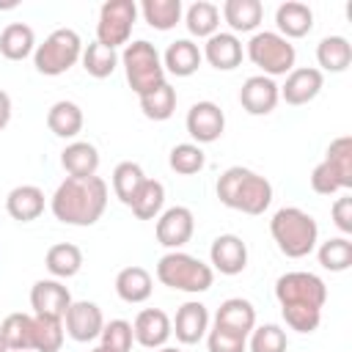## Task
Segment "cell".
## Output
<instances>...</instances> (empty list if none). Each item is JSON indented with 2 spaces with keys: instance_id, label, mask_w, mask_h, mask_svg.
Returning <instances> with one entry per match:
<instances>
[{
  "instance_id": "4dcf8cb0",
  "label": "cell",
  "mask_w": 352,
  "mask_h": 352,
  "mask_svg": "<svg viewBox=\"0 0 352 352\" xmlns=\"http://www.w3.org/2000/svg\"><path fill=\"white\" fill-rule=\"evenodd\" d=\"M44 264L52 278H74L82 267V250L72 242H58L47 250Z\"/></svg>"
},
{
  "instance_id": "60d3db41",
  "label": "cell",
  "mask_w": 352,
  "mask_h": 352,
  "mask_svg": "<svg viewBox=\"0 0 352 352\" xmlns=\"http://www.w3.org/2000/svg\"><path fill=\"white\" fill-rule=\"evenodd\" d=\"M289 338L280 324H258L250 330L248 349L250 352H286Z\"/></svg>"
},
{
  "instance_id": "4fadbf2b",
  "label": "cell",
  "mask_w": 352,
  "mask_h": 352,
  "mask_svg": "<svg viewBox=\"0 0 352 352\" xmlns=\"http://www.w3.org/2000/svg\"><path fill=\"white\" fill-rule=\"evenodd\" d=\"M30 305H33L36 316L63 319L69 305H72V294H69V289L58 278H41L30 289Z\"/></svg>"
},
{
  "instance_id": "7a4b0ae2",
  "label": "cell",
  "mask_w": 352,
  "mask_h": 352,
  "mask_svg": "<svg viewBox=\"0 0 352 352\" xmlns=\"http://www.w3.org/2000/svg\"><path fill=\"white\" fill-rule=\"evenodd\" d=\"M55 220L66 226H94L107 209V182L102 176L72 179L66 176L50 198Z\"/></svg>"
},
{
  "instance_id": "d4e9b609",
  "label": "cell",
  "mask_w": 352,
  "mask_h": 352,
  "mask_svg": "<svg viewBox=\"0 0 352 352\" xmlns=\"http://www.w3.org/2000/svg\"><path fill=\"white\" fill-rule=\"evenodd\" d=\"M151 289H154V280H151V272L132 264V267H124L118 275H116V294L129 302V305H138V302H146L151 297Z\"/></svg>"
},
{
  "instance_id": "8992f818",
  "label": "cell",
  "mask_w": 352,
  "mask_h": 352,
  "mask_svg": "<svg viewBox=\"0 0 352 352\" xmlns=\"http://www.w3.org/2000/svg\"><path fill=\"white\" fill-rule=\"evenodd\" d=\"M80 58H82L80 33L72 28H58L44 38V44H36L33 66L44 77H58V74H66Z\"/></svg>"
},
{
  "instance_id": "7dc6e473",
  "label": "cell",
  "mask_w": 352,
  "mask_h": 352,
  "mask_svg": "<svg viewBox=\"0 0 352 352\" xmlns=\"http://www.w3.org/2000/svg\"><path fill=\"white\" fill-rule=\"evenodd\" d=\"M8 121H11V96L0 88V132L8 126Z\"/></svg>"
},
{
  "instance_id": "3957f363",
  "label": "cell",
  "mask_w": 352,
  "mask_h": 352,
  "mask_svg": "<svg viewBox=\"0 0 352 352\" xmlns=\"http://www.w3.org/2000/svg\"><path fill=\"white\" fill-rule=\"evenodd\" d=\"M214 190L223 206L236 209L242 214H264L272 204V184L261 173L242 168V165L226 168Z\"/></svg>"
},
{
  "instance_id": "603a6c76",
  "label": "cell",
  "mask_w": 352,
  "mask_h": 352,
  "mask_svg": "<svg viewBox=\"0 0 352 352\" xmlns=\"http://www.w3.org/2000/svg\"><path fill=\"white\" fill-rule=\"evenodd\" d=\"M6 209L14 220L19 223H30L38 220L44 212V190L36 184H16L8 195H6Z\"/></svg>"
},
{
  "instance_id": "9c48e42d",
  "label": "cell",
  "mask_w": 352,
  "mask_h": 352,
  "mask_svg": "<svg viewBox=\"0 0 352 352\" xmlns=\"http://www.w3.org/2000/svg\"><path fill=\"white\" fill-rule=\"evenodd\" d=\"M138 19V3L135 0H107L99 8V22H96V41L118 50L129 44L132 25Z\"/></svg>"
},
{
  "instance_id": "f6af8a7d",
  "label": "cell",
  "mask_w": 352,
  "mask_h": 352,
  "mask_svg": "<svg viewBox=\"0 0 352 352\" xmlns=\"http://www.w3.org/2000/svg\"><path fill=\"white\" fill-rule=\"evenodd\" d=\"M206 349L209 352H245L248 349V338L228 333L223 327H212L206 333Z\"/></svg>"
},
{
  "instance_id": "30bf717a",
  "label": "cell",
  "mask_w": 352,
  "mask_h": 352,
  "mask_svg": "<svg viewBox=\"0 0 352 352\" xmlns=\"http://www.w3.org/2000/svg\"><path fill=\"white\" fill-rule=\"evenodd\" d=\"M104 327V316H102V308L91 300H72L66 316H63V330L72 341L77 344H88L94 338H99Z\"/></svg>"
},
{
  "instance_id": "9a60e30c",
  "label": "cell",
  "mask_w": 352,
  "mask_h": 352,
  "mask_svg": "<svg viewBox=\"0 0 352 352\" xmlns=\"http://www.w3.org/2000/svg\"><path fill=\"white\" fill-rule=\"evenodd\" d=\"M322 85H324V77H322L319 69H314V66H300V69H292V72L286 74V82L278 85V94H280V99H283L286 104H294V107H297V104L314 102V99L319 96Z\"/></svg>"
},
{
  "instance_id": "2e32d148",
  "label": "cell",
  "mask_w": 352,
  "mask_h": 352,
  "mask_svg": "<svg viewBox=\"0 0 352 352\" xmlns=\"http://www.w3.org/2000/svg\"><path fill=\"white\" fill-rule=\"evenodd\" d=\"M209 258L220 275H239L248 267V245L236 234H220L209 248Z\"/></svg>"
},
{
  "instance_id": "836d02e7",
  "label": "cell",
  "mask_w": 352,
  "mask_h": 352,
  "mask_svg": "<svg viewBox=\"0 0 352 352\" xmlns=\"http://www.w3.org/2000/svg\"><path fill=\"white\" fill-rule=\"evenodd\" d=\"M138 99H140L143 116L151 118V121H168L173 116V110H176V88L168 80L162 85H157L154 91L138 96Z\"/></svg>"
},
{
  "instance_id": "f546056e",
  "label": "cell",
  "mask_w": 352,
  "mask_h": 352,
  "mask_svg": "<svg viewBox=\"0 0 352 352\" xmlns=\"http://www.w3.org/2000/svg\"><path fill=\"white\" fill-rule=\"evenodd\" d=\"M316 63L324 72H346V66L352 63V44L344 36H324L316 44Z\"/></svg>"
},
{
  "instance_id": "d6a6232c",
  "label": "cell",
  "mask_w": 352,
  "mask_h": 352,
  "mask_svg": "<svg viewBox=\"0 0 352 352\" xmlns=\"http://www.w3.org/2000/svg\"><path fill=\"white\" fill-rule=\"evenodd\" d=\"M162 206H165V187L157 179H146L143 187L138 190L135 201L129 204V209L138 220H157L162 214Z\"/></svg>"
},
{
  "instance_id": "4316f807",
  "label": "cell",
  "mask_w": 352,
  "mask_h": 352,
  "mask_svg": "<svg viewBox=\"0 0 352 352\" xmlns=\"http://www.w3.org/2000/svg\"><path fill=\"white\" fill-rule=\"evenodd\" d=\"M36 52V33L25 22H11L0 33V55L8 60H25Z\"/></svg>"
},
{
  "instance_id": "ffe728a7",
  "label": "cell",
  "mask_w": 352,
  "mask_h": 352,
  "mask_svg": "<svg viewBox=\"0 0 352 352\" xmlns=\"http://www.w3.org/2000/svg\"><path fill=\"white\" fill-rule=\"evenodd\" d=\"M201 55L209 60V66H214L217 72H231L242 63V41L234 33H223L217 30L214 36L206 38Z\"/></svg>"
},
{
  "instance_id": "44dd1931",
  "label": "cell",
  "mask_w": 352,
  "mask_h": 352,
  "mask_svg": "<svg viewBox=\"0 0 352 352\" xmlns=\"http://www.w3.org/2000/svg\"><path fill=\"white\" fill-rule=\"evenodd\" d=\"M275 25H278L275 33H280L283 38H289V41L302 38L314 28V11H311V6H305L300 0H286L275 11Z\"/></svg>"
},
{
  "instance_id": "52a82bcc",
  "label": "cell",
  "mask_w": 352,
  "mask_h": 352,
  "mask_svg": "<svg viewBox=\"0 0 352 352\" xmlns=\"http://www.w3.org/2000/svg\"><path fill=\"white\" fill-rule=\"evenodd\" d=\"M121 63H124V74L129 88L143 96L148 91H154L157 85L165 82V69H162V58L157 52V47L146 38L129 41L121 52Z\"/></svg>"
},
{
  "instance_id": "681fc988",
  "label": "cell",
  "mask_w": 352,
  "mask_h": 352,
  "mask_svg": "<svg viewBox=\"0 0 352 352\" xmlns=\"http://www.w3.org/2000/svg\"><path fill=\"white\" fill-rule=\"evenodd\" d=\"M0 352H8V346H6V341H3V336H0Z\"/></svg>"
},
{
  "instance_id": "d590c367",
  "label": "cell",
  "mask_w": 352,
  "mask_h": 352,
  "mask_svg": "<svg viewBox=\"0 0 352 352\" xmlns=\"http://www.w3.org/2000/svg\"><path fill=\"white\" fill-rule=\"evenodd\" d=\"M182 0H143L140 14L154 30H170L182 19Z\"/></svg>"
},
{
  "instance_id": "f35d334b",
  "label": "cell",
  "mask_w": 352,
  "mask_h": 352,
  "mask_svg": "<svg viewBox=\"0 0 352 352\" xmlns=\"http://www.w3.org/2000/svg\"><path fill=\"white\" fill-rule=\"evenodd\" d=\"M316 256H319V264L324 270L344 272V270L352 267V242L346 236H333V239H327V242L319 245Z\"/></svg>"
},
{
  "instance_id": "ab89813d",
  "label": "cell",
  "mask_w": 352,
  "mask_h": 352,
  "mask_svg": "<svg viewBox=\"0 0 352 352\" xmlns=\"http://www.w3.org/2000/svg\"><path fill=\"white\" fill-rule=\"evenodd\" d=\"M168 165H170V170L182 173V176H192V173L204 170L206 154L198 143H176L168 154Z\"/></svg>"
},
{
  "instance_id": "7bdbcfd3",
  "label": "cell",
  "mask_w": 352,
  "mask_h": 352,
  "mask_svg": "<svg viewBox=\"0 0 352 352\" xmlns=\"http://www.w3.org/2000/svg\"><path fill=\"white\" fill-rule=\"evenodd\" d=\"M102 346L110 349V352H129L132 349V341H135V333H132V324L126 319H110L102 333Z\"/></svg>"
},
{
  "instance_id": "b9f144b4",
  "label": "cell",
  "mask_w": 352,
  "mask_h": 352,
  "mask_svg": "<svg viewBox=\"0 0 352 352\" xmlns=\"http://www.w3.org/2000/svg\"><path fill=\"white\" fill-rule=\"evenodd\" d=\"M324 160L336 168V173H338V176L346 182V187L352 190V138H349V135L336 138V140L327 146Z\"/></svg>"
},
{
  "instance_id": "6da1fadb",
  "label": "cell",
  "mask_w": 352,
  "mask_h": 352,
  "mask_svg": "<svg viewBox=\"0 0 352 352\" xmlns=\"http://www.w3.org/2000/svg\"><path fill=\"white\" fill-rule=\"evenodd\" d=\"M275 297L280 302L283 322L297 333H314L322 322V305L327 300V286L314 272H286L275 280Z\"/></svg>"
},
{
  "instance_id": "cb8c5ba5",
  "label": "cell",
  "mask_w": 352,
  "mask_h": 352,
  "mask_svg": "<svg viewBox=\"0 0 352 352\" xmlns=\"http://www.w3.org/2000/svg\"><path fill=\"white\" fill-rule=\"evenodd\" d=\"M60 165L72 179H88L99 170V151L88 140H74L60 151Z\"/></svg>"
},
{
  "instance_id": "277c9868",
  "label": "cell",
  "mask_w": 352,
  "mask_h": 352,
  "mask_svg": "<svg viewBox=\"0 0 352 352\" xmlns=\"http://www.w3.org/2000/svg\"><path fill=\"white\" fill-rule=\"evenodd\" d=\"M270 234L278 245V250L289 258L308 256L319 242V226L316 220L302 212L300 206H283L270 220Z\"/></svg>"
},
{
  "instance_id": "ba28073f",
  "label": "cell",
  "mask_w": 352,
  "mask_h": 352,
  "mask_svg": "<svg viewBox=\"0 0 352 352\" xmlns=\"http://www.w3.org/2000/svg\"><path fill=\"white\" fill-rule=\"evenodd\" d=\"M248 58L253 60V66L261 69L264 77H278V74H289L294 69L297 50L280 33H275V30H258L248 41Z\"/></svg>"
},
{
  "instance_id": "d6986e66",
  "label": "cell",
  "mask_w": 352,
  "mask_h": 352,
  "mask_svg": "<svg viewBox=\"0 0 352 352\" xmlns=\"http://www.w3.org/2000/svg\"><path fill=\"white\" fill-rule=\"evenodd\" d=\"M214 327H223L228 333H236V336H250V330L256 327V308L250 300H242V297H228L220 302L217 314H214Z\"/></svg>"
},
{
  "instance_id": "83f0119b",
  "label": "cell",
  "mask_w": 352,
  "mask_h": 352,
  "mask_svg": "<svg viewBox=\"0 0 352 352\" xmlns=\"http://www.w3.org/2000/svg\"><path fill=\"white\" fill-rule=\"evenodd\" d=\"M47 126L55 138H77L80 129H82V110L77 102H69V99H60L55 102L50 110H47Z\"/></svg>"
},
{
  "instance_id": "ac0fdd59",
  "label": "cell",
  "mask_w": 352,
  "mask_h": 352,
  "mask_svg": "<svg viewBox=\"0 0 352 352\" xmlns=\"http://www.w3.org/2000/svg\"><path fill=\"white\" fill-rule=\"evenodd\" d=\"M135 341L146 349H160L170 338V319L162 308H143L132 322Z\"/></svg>"
},
{
  "instance_id": "e0dca14e",
  "label": "cell",
  "mask_w": 352,
  "mask_h": 352,
  "mask_svg": "<svg viewBox=\"0 0 352 352\" xmlns=\"http://www.w3.org/2000/svg\"><path fill=\"white\" fill-rule=\"evenodd\" d=\"M170 333H176V341H182V344H198L209 333L206 305L198 300H187L184 305H179V311L170 322Z\"/></svg>"
},
{
  "instance_id": "74e56055",
  "label": "cell",
  "mask_w": 352,
  "mask_h": 352,
  "mask_svg": "<svg viewBox=\"0 0 352 352\" xmlns=\"http://www.w3.org/2000/svg\"><path fill=\"white\" fill-rule=\"evenodd\" d=\"M63 319L36 316L33 314V349L36 352H60L63 346Z\"/></svg>"
},
{
  "instance_id": "5b68a950",
  "label": "cell",
  "mask_w": 352,
  "mask_h": 352,
  "mask_svg": "<svg viewBox=\"0 0 352 352\" xmlns=\"http://www.w3.org/2000/svg\"><path fill=\"white\" fill-rule=\"evenodd\" d=\"M157 280L168 289H176V292L201 294V292L212 289L214 270L190 253L170 250L157 261Z\"/></svg>"
},
{
  "instance_id": "5bb4252c",
  "label": "cell",
  "mask_w": 352,
  "mask_h": 352,
  "mask_svg": "<svg viewBox=\"0 0 352 352\" xmlns=\"http://www.w3.org/2000/svg\"><path fill=\"white\" fill-rule=\"evenodd\" d=\"M278 102H280V94H278V82L272 77L253 74L239 88V104L250 116H270Z\"/></svg>"
},
{
  "instance_id": "f907efd6",
  "label": "cell",
  "mask_w": 352,
  "mask_h": 352,
  "mask_svg": "<svg viewBox=\"0 0 352 352\" xmlns=\"http://www.w3.org/2000/svg\"><path fill=\"white\" fill-rule=\"evenodd\" d=\"M91 352H110V349H104V346L99 344V346H96V349H91Z\"/></svg>"
},
{
  "instance_id": "bcb514c9",
  "label": "cell",
  "mask_w": 352,
  "mask_h": 352,
  "mask_svg": "<svg viewBox=\"0 0 352 352\" xmlns=\"http://www.w3.org/2000/svg\"><path fill=\"white\" fill-rule=\"evenodd\" d=\"M330 212H333V223L338 226V231L352 234V195L336 198V204H333Z\"/></svg>"
},
{
  "instance_id": "1f68e13d",
  "label": "cell",
  "mask_w": 352,
  "mask_h": 352,
  "mask_svg": "<svg viewBox=\"0 0 352 352\" xmlns=\"http://www.w3.org/2000/svg\"><path fill=\"white\" fill-rule=\"evenodd\" d=\"M184 25L190 30V36L198 38H209L217 33L220 28V8L209 0H195L187 11H184Z\"/></svg>"
},
{
  "instance_id": "ee69618b",
  "label": "cell",
  "mask_w": 352,
  "mask_h": 352,
  "mask_svg": "<svg viewBox=\"0 0 352 352\" xmlns=\"http://www.w3.org/2000/svg\"><path fill=\"white\" fill-rule=\"evenodd\" d=\"M311 190L319 192V195H336V192L349 190V187H346V182L336 173V168H333L327 160H322V162L311 170Z\"/></svg>"
},
{
  "instance_id": "8fae6325",
  "label": "cell",
  "mask_w": 352,
  "mask_h": 352,
  "mask_svg": "<svg viewBox=\"0 0 352 352\" xmlns=\"http://www.w3.org/2000/svg\"><path fill=\"white\" fill-rule=\"evenodd\" d=\"M184 126L190 132V138L201 146V143H214L220 140L223 129H226V113L220 110V104L204 99V102H195L190 110H187V118H184Z\"/></svg>"
},
{
  "instance_id": "7402d4cb",
  "label": "cell",
  "mask_w": 352,
  "mask_h": 352,
  "mask_svg": "<svg viewBox=\"0 0 352 352\" xmlns=\"http://www.w3.org/2000/svg\"><path fill=\"white\" fill-rule=\"evenodd\" d=\"M201 60H204L201 47L192 38H176L168 44V50L162 55V69L170 72L173 77H190L198 72Z\"/></svg>"
},
{
  "instance_id": "7c38bea8",
  "label": "cell",
  "mask_w": 352,
  "mask_h": 352,
  "mask_svg": "<svg viewBox=\"0 0 352 352\" xmlns=\"http://www.w3.org/2000/svg\"><path fill=\"white\" fill-rule=\"evenodd\" d=\"M195 231V217L187 206H170L165 209L160 217H157V226H154V234H157V242L168 250H179L182 245L190 242Z\"/></svg>"
},
{
  "instance_id": "f1b7e54d",
  "label": "cell",
  "mask_w": 352,
  "mask_h": 352,
  "mask_svg": "<svg viewBox=\"0 0 352 352\" xmlns=\"http://www.w3.org/2000/svg\"><path fill=\"white\" fill-rule=\"evenodd\" d=\"M0 336L8 346V352H30L33 349V316L14 311L3 319Z\"/></svg>"
},
{
  "instance_id": "c3c4849f",
  "label": "cell",
  "mask_w": 352,
  "mask_h": 352,
  "mask_svg": "<svg viewBox=\"0 0 352 352\" xmlns=\"http://www.w3.org/2000/svg\"><path fill=\"white\" fill-rule=\"evenodd\" d=\"M157 352H182V349H173V346H160Z\"/></svg>"
},
{
  "instance_id": "e575fe53",
  "label": "cell",
  "mask_w": 352,
  "mask_h": 352,
  "mask_svg": "<svg viewBox=\"0 0 352 352\" xmlns=\"http://www.w3.org/2000/svg\"><path fill=\"white\" fill-rule=\"evenodd\" d=\"M146 179H148V176L143 173V168H140L138 162H132V160L118 162L116 170H113V192H116V198L129 206Z\"/></svg>"
},
{
  "instance_id": "8d00e7d4",
  "label": "cell",
  "mask_w": 352,
  "mask_h": 352,
  "mask_svg": "<svg viewBox=\"0 0 352 352\" xmlns=\"http://www.w3.org/2000/svg\"><path fill=\"white\" fill-rule=\"evenodd\" d=\"M80 60H82V69H85L91 77L104 80V77H110V74L116 72L121 55H118L116 50L99 44V41H91L88 47H82V58H80Z\"/></svg>"
},
{
  "instance_id": "484cf974",
  "label": "cell",
  "mask_w": 352,
  "mask_h": 352,
  "mask_svg": "<svg viewBox=\"0 0 352 352\" xmlns=\"http://www.w3.org/2000/svg\"><path fill=\"white\" fill-rule=\"evenodd\" d=\"M223 19L236 33H253L264 19V6L258 0H226L223 3Z\"/></svg>"
}]
</instances>
